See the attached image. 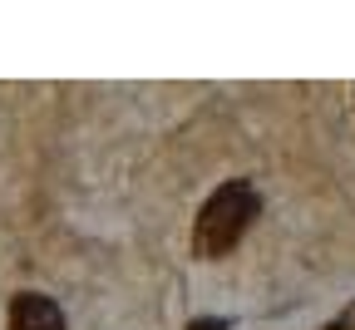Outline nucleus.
Segmentation results:
<instances>
[{
    "label": "nucleus",
    "instance_id": "obj_2",
    "mask_svg": "<svg viewBox=\"0 0 355 330\" xmlns=\"http://www.w3.org/2000/svg\"><path fill=\"white\" fill-rule=\"evenodd\" d=\"M10 330H64V311H60L50 296L25 291V296H15V306H10Z\"/></svg>",
    "mask_w": 355,
    "mask_h": 330
},
{
    "label": "nucleus",
    "instance_id": "obj_1",
    "mask_svg": "<svg viewBox=\"0 0 355 330\" xmlns=\"http://www.w3.org/2000/svg\"><path fill=\"white\" fill-rule=\"evenodd\" d=\"M257 217V193L247 182H227V187H217V193L202 202L198 212V232H193V247L198 257H222V252H232L242 242V232L252 227Z\"/></svg>",
    "mask_w": 355,
    "mask_h": 330
}]
</instances>
